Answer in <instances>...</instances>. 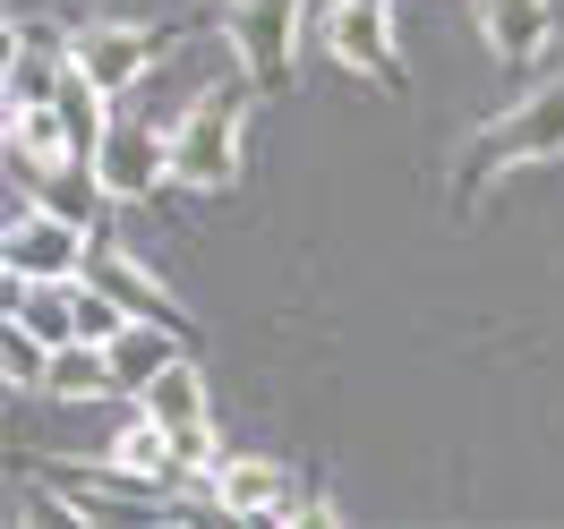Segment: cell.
Returning a JSON list of instances; mask_svg holds the SVG:
<instances>
[{
    "mask_svg": "<svg viewBox=\"0 0 564 529\" xmlns=\"http://www.w3.org/2000/svg\"><path fill=\"white\" fill-rule=\"evenodd\" d=\"M248 163V103L240 95H197L172 120V179L180 188H231Z\"/></svg>",
    "mask_w": 564,
    "mask_h": 529,
    "instance_id": "obj_1",
    "label": "cell"
},
{
    "mask_svg": "<svg viewBox=\"0 0 564 529\" xmlns=\"http://www.w3.org/2000/svg\"><path fill=\"white\" fill-rule=\"evenodd\" d=\"M95 240H104V231H86V222H69V213H52V206L26 197V206L9 213V231H0V274H9V283H86Z\"/></svg>",
    "mask_w": 564,
    "mask_h": 529,
    "instance_id": "obj_2",
    "label": "cell"
},
{
    "mask_svg": "<svg viewBox=\"0 0 564 529\" xmlns=\"http://www.w3.org/2000/svg\"><path fill=\"white\" fill-rule=\"evenodd\" d=\"M86 163L104 172L111 206H145V197L172 179V129H163L154 111H129V95H120V103H111V129L95 137Z\"/></svg>",
    "mask_w": 564,
    "mask_h": 529,
    "instance_id": "obj_3",
    "label": "cell"
},
{
    "mask_svg": "<svg viewBox=\"0 0 564 529\" xmlns=\"http://www.w3.org/2000/svg\"><path fill=\"white\" fill-rule=\"evenodd\" d=\"M300 43H308V0H240L231 9V52H240L248 86L282 95L300 77Z\"/></svg>",
    "mask_w": 564,
    "mask_h": 529,
    "instance_id": "obj_4",
    "label": "cell"
},
{
    "mask_svg": "<svg viewBox=\"0 0 564 529\" xmlns=\"http://www.w3.org/2000/svg\"><path fill=\"white\" fill-rule=\"evenodd\" d=\"M556 154H564V69H556V86H547V95H530L522 111H505L488 137L462 154V188L496 179L505 163H556Z\"/></svg>",
    "mask_w": 564,
    "mask_h": 529,
    "instance_id": "obj_5",
    "label": "cell"
},
{
    "mask_svg": "<svg viewBox=\"0 0 564 529\" xmlns=\"http://www.w3.org/2000/svg\"><path fill=\"white\" fill-rule=\"evenodd\" d=\"M325 52H334L343 69L377 77V86H411V69H402V43H393V0H343V18H334Z\"/></svg>",
    "mask_w": 564,
    "mask_h": 529,
    "instance_id": "obj_6",
    "label": "cell"
},
{
    "mask_svg": "<svg viewBox=\"0 0 564 529\" xmlns=\"http://www.w3.org/2000/svg\"><path fill=\"white\" fill-rule=\"evenodd\" d=\"M214 513L223 521H291L300 513V478L282 461H223L214 470Z\"/></svg>",
    "mask_w": 564,
    "mask_h": 529,
    "instance_id": "obj_7",
    "label": "cell"
},
{
    "mask_svg": "<svg viewBox=\"0 0 564 529\" xmlns=\"http://www.w3.org/2000/svg\"><path fill=\"white\" fill-rule=\"evenodd\" d=\"M69 52H77V69L95 77V86H104L111 103H120V95H138V86H145V69H154V35L120 26V18H104V26L69 35Z\"/></svg>",
    "mask_w": 564,
    "mask_h": 529,
    "instance_id": "obj_8",
    "label": "cell"
},
{
    "mask_svg": "<svg viewBox=\"0 0 564 529\" xmlns=\"http://www.w3.org/2000/svg\"><path fill=\"white\" fill-rule=\"evenodd\" d=\"M86 283H104L111 299L129 308V317H145V324H172V333H188V317H180V299H172L163 283H154V274H145V265L129 256V247L95 240V256H86Z\"/></svg>",
    "mask_w": 564,
    "mask_h": 529,
    "instance_id": "obj_9",
    "label": "cell"
},
{
    "mask_svg": "<svg viewBox=\"0 0 564 529\" xmlns=\"http://www.w3.org/2000/svg\"><path fill=\"white\" fill-rule=\"evenodd\" d=\"M61 77H69V43L52 35V26H18V35H9V77H0V103L9 111L52 103Z\"/></svg>",
    "mask_w": 564,
    "mask_h": 529,
    "instance_id": "obj_10",
    "label": "cell"
},
{
    "mask_svg": "<svg viewBox=\"0 0 564 529\" xmlns=\"http://www.w3.org/2000/svg\"><path fill=\"white\" fill-rule=\"evenodd\" d=\"M180 342H188V333H172V324H145V317L120 324V333L104 342V351H111V385H120V401H138V393L154 385L163 367H180V359H188Z\"/></svg>",
    "mask_w": 564,
    "mask_h": 529,
    "instance_id": "obj_11",
    "label": "cell"
},
{
    "mask_svg": "<svg viewBox=\"0 0 564 529\" xmlns=\"http://www.w3.org/2000/svg\"><path fill=\"white\" fill-rule=\"evenodd\" d=\"M470 18H479V43H488L505 69L539 60V52H547V35H556L547 0H470Z\"/></svg>",
    "mask_w": 564,
    "mask_h": 529,
    "instance_id": "obj_12",
    "label": "cell"
},
{
    "mask_svg": "<svg viewBox=\"0 0 564 529\" xmlns=\"http://www.w3.org/2000/svg\"><path fill=\"white\" fill-rule=\"evenodd\" d=\"M26 188H35V206L69 213V222H86V231H104V206H111V188H104V172H95L86 154H69V163H52V172H35Z\"/></svg>",
    "mask_w": 564,
    "mask_h": 529,
    "instance_id": "obj_13",
    "label": "cell"
},
{
    "mask_svg": "<svg viewBox=\"0 0 564 529\" xmlns=\"http://www.w3.org/2000/svg\"><path fill=\"white\" fill-rule=\"evenodd\" d=\"M52 401H111V351L104 342H61V351H52Z\"/></svg>",
    "mask_w": 564,
    "mask_h": 529,
    "instance_id": "obj_14",
    "label": "cell"
},
{
    "mask_svg": "<svg viewBox=\"0 0 564 529\" xmlns=\"http://www.w3.org/2000/svg\"><path fill=\"white\" fill-rule=\"evenodd\" d=\"M0 376H9L18 393H43V385H52V342H43L35 324L0 317Z\"/></svg>",
    "mask_w": 564,
    "mask_h": 529,
    "instance_id": "obj_15",
    "label": "cell"
}]
</instances>
